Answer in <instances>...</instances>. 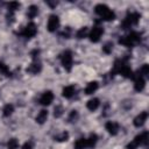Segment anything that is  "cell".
<instances>
[{"label":"cell","instance_id":"7a4b0ae2","mask_svg":"<svg viewBox=\"0 0 149 149\" xmlns=\"http://www.w3.org/2000/svg\"><path fill=\"white\" fill-rule=\"evenodd\" d=\"M139 41H140V35H139L137 33H135V31H132L128 36L121 37V38L119 40V43H120V44H123V45H126V47H132L133 44L137 43Z\"/></svg>","mask_w":149,"mask_h":149},{"label":"cell","instance_id":"603a6c76","mask_svg":"<svg viewBox=\"0 0 149 149\" xmlns=\"http://www.w3.org/2000/svg\"><path fill=\"white\" fill-rule=\"evenodd\" d=\"M36 15H37V7L33 5V6H30V7L28 8V16L33 19V17H35Z\"/></svg>","mask_w":149,"mask_h":149},{"label":"cell","instance_id":"5bb4252c","mask_svg":"<svg viewBox=\"0 0 149 149\" xmlns=\"http://www.w3.org/2000/svg\"><path fill=\"white\" fill-rule=\"evenodd\" d=\"M40 71H41V64L37 63V62L31 63V64L27 68V72H30V73H34V74H36V73L40 72Z\"/></svg>","mask_w":149,"mask_h":149},{"label":"cell","instance_id":"30bf717a","mask_svg":"<svg viewBox=\"0 0 149 149\" xmlns=\"http://www.w3.org/2000/svg\"><path fill=\"white\" fill-rule=\"evenodd\" d=\"M147 118H148V113H147V112H142V113H140V114L134 119V126H135V127H140V126H142V125L144 123V121L147 120Z\"/></svg>","mask_w":149,"mask_h":149},{"label":"cell","instance_id":"9c48e42d","mask_svg":"<svg viewBox=\"0 0 149 149\" xmlns=\"http://www.w3.org/2000/svg\"><path fill=\"white\" fill-rule=\"evenodd\" d=\"M105 127H106V130L111 135H116L118 132H119V125L116 122H114V121H108Z\"/></svg>","mask_w":149,"mask_h":149},{"label":"cell","instance_id":"7c38bea8","mask_svg":"<svg viewBox=\"0 0 149 149\" xmlns=\"http://www.w3.org/2000/svg\"><path fill=\"white\" fill-rule=\"evenodd\" d=\"M144 85H146V81L143 79V77H135V84H134V87L137 92L142 91L144 88Z\"/></svg>","mask_w":149,"mask_h":149},{"label":"cell","instance_id":"e0dca14e","mask_svg":"<svg viewBox=\"0 0 149 149\" xmlns=\"http://www.w3.org/2000/svg\"><path fill=\"white\" fill-rule=\"evenodd\" d=\"M99 99H97V98H93V99H91V100H88L87 101V104H86V106H87V108L90 109V111H95L98 107H99Z\"/></svg>","mask_w":149,"mask_h":149},{"label":"cell","instance_id":"ffe728a7","mask_svg":"<svg viewBox=\"0 0 149 149\" xmlns=\"http://www.w3.org/2000/svg\"><path fill=\"white\" fill-rule=\"evenodd\" d=\"M148 73H149V65H147V64H143V65L141 66V69L139 70V72H137V76H136V77L147 76Z\"/></svg>","mask_w":149,"mask_h":149},{"label":"cell","instance_id":"d6986e66","mask_svg":"<svg viewBox=\"0 0 149 149\" xmlns=\"http://www.w3.org/2000/svg\"><path fill=\"white\" fill-rule=\"evenodd\" d=\"M86 147V139H79L74 142V149H85Z\"/></svg>","mask_w":149,"mask_h":149},{"label":"cell","instance_id":"cb8c5ba5","mask_svg":"<svg viewBox=\"0 0 149 149\" xmlns=\"http://www.w3.org/2000/svg\"><path fill=\"white\" fill-rule=\"evenodd\" d=\"M0 73L5 74V76H10V71L7 68V65H5L3 63H0Z\"/></svg>","mask_w":149,"mask_h":149},{"label":"cell","instance_id":"44dd1931","mask_svg":"<svg viewBox=\"0 0 149 149\" xmlns=\"http://www.w3.org/2000/svg\"><path fill=\"white\" fill-rule=\"evenodd\" d=\"M17 147H19V141L16 139H10L7 142V148L8 149H17Z\"/></svg>","mask_w":149,"mask_h":149},{"label":"cell","instance_id":"9a60e30c","mask_svg":"<svg viewBox=\"0 0 149 149\" xmlns=\"http://www.w3.org/2000/svg\"><path fill=\"white\" fill-rule=\"evenodd\" d=\"M62 94H63V97H65V98H71V97L74 94V87H73L72 85L65 86V87L63 88V91H62Z\"/></svg>","mask_w":149,"mask_h":149},{"label":"cell","instance_id":"7402d4cb","mask_svg":"<svg viewBox=\"0 0 149 149\" xmlns=\"http://www.w3.org/2000/svg\"><path fill=\"white\" fill-rule=\"evenodd\" d=\"M13 111H14L13 105L7 104V105L5 106V108H3V115H5V116H9V115L13 113Z\"/></svg>","mask_w":149,"mask_h":149},{"label":"cell","instance_id":"4316f807","mask_svg":"<svg viewBox=\"0 0 149 149\" xmlns=\"http://www.w3.org/2000/svg\"><path fill=\"white\" fill-rule=\"evenodd\" d=\"M68 137H69V134H68L66 132H63L61 135H57L55 139H56L57 141H59V142H63V141H66Z\"/></svg>","mask_w":149,"mask_h":149},{"label":"cell","instance_id":"f1b7e54d","mask_svg":"<svg viewBox=\"0 0 149 149\" xmlns=\"http://www.w3.org/2000/svg\"><path fill=\"white\" fill-rule=\"evenodd\" d=\"M55 116L56 118H59L62 114H63V108L61 107V106H57V107H55Z\"/></svg>","mask_w":149,"mask_h":149},{"label":"cell","instance_id":"2e32d148","mask_svg":"<svg viewBox=\"0 0 149 149\" xmlns=\"http://www.w3.org/2000/svg\"><path fill=\"white\" fill-rule=\"evenodd\" d=\"M98 88V83L97 81H91L87 84V86L85 87V93L86 94H92L93 92H95Z\"/></svg>","mask_w":149,"mask_h":149},{"label":"cell","instance_id":"d4e9b609","mask_svg":"<svg viewBox=\"0 0 149 149\" xmlns=\"http://www.w3.org/2000/svg\"><path fill=\"white\" fill-rule=\"evenodd\" d=\"M19 7H20V3L16 2V1H12V2H9V5H8V9H9L10 13H12L13 10H15V9H19Z\"/></svg>","mask_w":149,"mask_h":149},{"label":"cell","instance_id":"3957f363","mask_svg":"<svg viewBox=\"0 0 149 149\" xmlns=\"http://www.w3.org/2000/svg\"><path fill=\"white\" fill-rule=\"evenodd\" d=\"M72 59L73 58H72V52L71 51L66 50V51H64L62 54L61 61H62V65L64 66L65 70H68V71L71 70V68H72Z\"/></svg>","mask_w":149,"mask_h":149},{"label":"cell","instance_id":"4fadbf2b","mask_svg":"<svg viewBox=\"0 0 149 149\" xmlns=\"http://www.w3.org/2000/svg\"><path fill=\"white\" fill-rule=\"evenodd\" d=\"M47 119H48V111L47 109H42L37 114V116H36V122L40 123V125H42V123H44L47 121Z\"/></svg>","mask_w":149,"mask_h":149},{"label":"cell","instance_id":"8fae6325","mask_svg":"<svg viewBox=\"0 0 149 149\" xmlns=\"http://www.w3.org/2000/svg\"><path fill=\"white\" fill-rule=\"evenodd\" d=\"M118 73L122 74V76L126 77V78H132V77H133V71H132L130 68H129L128 65H126V64H122V65H121V68H120V70H119Z\"/></svg>","mask_w":149,"mask_h":149},{"label":"cell","instance_id":"d6a6232c","mask_svg":"<svg viewBox=\"0 0 149 149\" xmlns=\"http://www.w3.org/2000/svg\"><path fill=\"white\" fill-rule=\"evenodd\" d=\"M48 5H50L51 7H55L57 5V2H51V1H48Z\"/></svg>","mask_w":149,"mask_h":149},{"label":"cell","instance_id":"1f68e13d","mask_svg":"<svg viewBox=\"0 0 149 149\" xmlns=\"http://www.w3.org/2000/svg\"><path fill=\"white\" fill-rule=\"evenodd\" d=\"M31 55H33V57H34V58H36V57H37L36 55H38V50H34V51L31 52Z\"/></svg>","mask_w":149,"mask_h":149},{"label":"cell","instance_id":"277c9868","mask_svg":"<svg viewBox=\"0 0 149 149\" xmlns=\"http://www.w3.org/2000/svg\"><path fill=\"white\" fill-rule=\"evenodd\" d=\"M36 33H37L36 24H35L34 22H30V23H28V24L26 26V28L23 29L22 35H23L24 37H27V38H30V37H33V36H35Z\"/></svg>","mask_w":149,"mask_h":149},{"label":"cell","instance_id":"ba28073f","mask_svg":"<svg viewBox=\"0 0 149 149\" xmlns=\"http://www.w3.org/2000/svg\"><path fill=\"white\" fill-rule=\"evenodd\" d=\"M52 100H54V94H52V92H51V91H47V92H44V93L42 94V97H41V99H40V102H41V105H43V106H48V105H50V104L52 102Z\"/></svg>","mask_w":149,"mask_h":149},{"label":"cell","instance_id":"ac0fdd59","mask_svg":"<svg viewBox=\"0 0 149 149\" xmlns=\"http://www.w3.org/2000/svg\"><path fill=\"white\" fill-rule=\"evenodd\" d=\"M97 140H98L97 135H95V134H91L90 137L86 140V144H87V147L93 148V147L95 146V143H97Z\"/></svg>","mask_w":149,"mask_h":149},{"label":"cell","instance_id":"f546056e","mask_svg":"<svg viewBox=\"0 0 149 149\" xmlns=\"http://www.w3.org/2000/svg\"><path fill=\"white\" fill-rule=\"evenodd\" d=\"M76 118H77V112H76V111H72V112L70 113L69 120H70V121H73V119H76Z\"/></svg>","mask_w":149,"mask_h":149},{"label":"cell","instance_id":"5b68a950","mask_svg":"<svg viewBox=\"0 0 149 149\" xmlns=\"http://www.w3.org/2000/svg\"><path fill=\"white\" fill-rule=\"evenodd\" d=\"M139 19H140V15L137 13H130V14H128L127 17L123 21V27L127 28V27H130L133 24H136L139 22Z\"/></svg>","mask_w":149,"mask_h":149},{"label":"cell","instance_id":"8992f818","mask_svg":"<svg viewBox=\"0 0 149 149\" xmlns=\"http://www.w3.org/2000/svg\"><path fill=\"white\" fill-rule=\"evenodd\" d=\"M58 26H59V19H58V16H56V15H50V17H49V20H48V24H47V27H48V30L49 31H56V29L58 28Z\"/></svg>","mask_w":149,"mask_h":149},{"label":"cell","instance_id":"6da1fadb","mask_svg":"<svg viewBox=\"0 0 149 149\" xmlns=\"http://www.w3.org/2000/svg\"><path fill=\"white\" fill-rule=\"evenodd\" d=\"M94 10H95V13H97L102 20H105V21H111V20H114V17H115L114 12L111 10L106 5L99 3V5L95 6Z\"/></svg>","mask_w":149,"mask_h":149},{"label":"cell","instance_id":"52a82bcc","mask_svg":"<svg viewBox=\"0 0 149 149\" xmlns=\"http://www.w3.org/2000/svg\"><path fill=\"white\" fill-rule=\"evenodd\" d=\"M102 33H104V29H102L101 27H99V26L93 27V29H92L91 33H90V40H91L92 42H98V41L100 40Z\"/></svg>","mask_w":149,"mask_h":149},{"label":"cell","instance_id":"83f0119b","mask_svg":"<svg viewBox=\"0 0 149 149\" xmlns=\"http://www.w3.org/2000/svg\"><path fill=\"white\" fill-rule=\"evenodd\" d=\"M102 49H104V51H105L106 54H109V52L112 51V49H113V44H112L111 42H108V43L105 44V47H104Z\"/></svg>","mask_w":149,"mask_h":149},{"label":"cell","instance_id":"484cf974","mask_svg":"<svg viewBox=\"0 0 149 149\" xmlns=\"http://www.w3.org/2000/svg\"><path fill=\"white\" fill-rule=\"evenodd\" d=\"M86 34H87V28H86V27L80 28V29L77 31V37H78V38H83V37L86 36Z\"/></svg>","mask_w":149,"mask_h":149},{"label":"cell","instance_id":"4dcf8cb0","mask_svg":"<svg viewBox=\"0 0 149 149\" xmlns=\"http://www.w3.org/2000/svg\"><path fill=\"white\" fill-rule=\"evenodd\" d=\"M22 149H31V143H29V142H26V143L23 144Z\"/></svg>","mask_w":149,"mask_h":149}]
</instances>
